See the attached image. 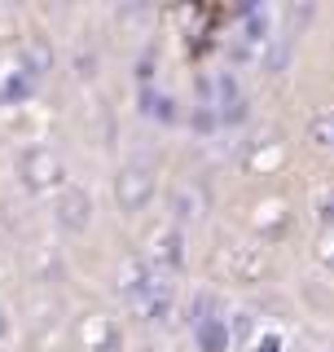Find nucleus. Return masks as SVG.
I'll return each mask as SVG.
<instances>
[{
    "instance_id": "8",
    "label": "nucleus",
    "mask_w": 334,
    "mask_h": 352,
    "mask_svg": "<svg viewBox=\"0 0 334 352\" xmlns=\"http://www.w3.org/2000/svg\"><path fill=\"white\" fill-rule=\"evenodd\" d=\"M194 339L203 352H229V322L216 313H203L194 317Z\"/></svg>"
},
{
    "instance_id": "3",
    "label": "nucleus",
    "mask_w": 334,
    "mask_h": 352,
    "mask_svg": "<svg viewBox=\"0 0 334 352\" xmlns=\"http://www.w3.org/2000/svg\"><path fill=\"white\" fill-rule=\"evenodd\" d=\"M93 212H97V203H93V194H88V185L80 181H66L58 194H53V220H58V229L62 234H88V225H93Z\"/></svg>"
},
{
    "instance_id": "12",
    "label": "nucleus",
    "mask_w": 334,
    "mask_h": 352,
    "mask_svg": "<svg viewBox=\"0 0 334 352\" xmlns=\"http://www.w3.org/2000/svg\"><path fill=\"white\" fill-rule=\"evenodd\" d=\"M313 220L326 234H334V185H326V190L313 194Z\"/></svg>"
},
{
    "instance_id": "7",
    "label": "nucleus",
    "mask_w": 334,
    "mask_h": 352,
    "mask_svg": "<svg viewBox=\"0 0 334 352\" xmlns=\"http://www.w3.org/2000/svg\"><path fill=\"white\" fill-rule=\"evenodd\" d=\"M119 344H124V330H119L115 317L93 313L84 322V348L88 352H119Z\"/></svg>"
},
{
    "instance_id": "15",
    "label": "nucleus",
    "mask_w": 334,
    "mask_h": 352,
    "mask_svg": "<svg viewBox=\"0 0 334 352\" xmlns=\"http://www.w3.org/2000/svg\"><path fill=\"white\" fill-rule=\"evenodd\" d=\"M141 352H159V348H141Z\"/></svg>"
},
{
    "instance_id": "14",
    "label": "nucleus",
    "mask_w": 334,
    "mask_h": 352,
    "mask_svg": "<svg viewBox=\"0 0 334 352\" xmlns=\"http://www.w3.org/2000/svg\"><path fill=\"white\" fill-rule=\"evenodd\" d=\"M9 330H14V322H9V308L0 304V344H5V339H9Z\"/></svg>"
},
{
    "instance_id": "5",
    "label": "nucleus",
    "mask_w": 334,
    "mask_h": 352,
    "mask_svg": "<svg viewBox=\"0 0 334 352\" xmlns=\"http://www.w3.org/2000/svg\"><path fill=\"white\" fill-rule=\"evenodd\" d=\"M53 62H58V53H53V44L44 36H27L18 44V71L27 75V80H44V75L53 71Z\"/></svg>"
},
{
    "instance_id": "1",
    "label": "nucleus",
    "mask_w": 334,
    "mask_h": 352,
    "mask_svg": "<svg viewBox=\"0 0 334 352\" xmlns=\"http://www.w3.org/2000/svg\"><path fill=\"white\" fill-rule=\"evenodd\" d=\"M14 176H18V185H22L31 198L58 194L62 185L71 181V172H66V159L49 146V141H27V146L18 150V159H14Z\"/></svg>"
},
{
    "instance_id": "6",
    "label": "nucleus",
    "mask_w": 334,
    "mask_h": 352,
    "mask_svg": "<svg viewBox=\"0 0 334 352\" xmlns=\"http://www.w3.org/2000/svg\"><path fill=\"white\" fill-rule=\"evenodd\" d=\"M229 273L238 282H264L269 278V256H264V247H251V242L229 247Z\"/></svg>"
},
{
    "instance_id": "2",
    "label": "nucleus",
    "mask_w": 334,
    "mask_h": 352,
    "mask_svg": "<svg viewBox=\"0 0 334 352\" xmlns=\"http://www.w3.org/2000/svg\"><path fill=\"white\" fill-rule=\"evenodd\" d=\"M110 190H115V207L124 216H141V212H150L154 194H159V172H154V163H146V159H128L124 168L115 172Z\"/></svg>"
},
{
    "instance_id": "10",
    "label": "nucleus",
    "mask_w": 334,
    "mask_h": 352,
    "mask_svg": "<svg viewBox=\"0 0 334 352\" xmlns=\"http://www.w3.org/2000/svg\"><path fill=\"white\" fill-rule=\"evenodd\" d=\"M141 115H150V119H159V124H176V110H172V97H163V93H154V88H141Z\"/></svg>"
},
{
    "instance_id": "4",
    "label": "nucleus",
    "mask_w": 334,
    "mask_h": 352,
    "mask_svg": "<svg viewBox=\"0 0 334 352\" xmlns=\"http://www.w3.org/2000/svg\"><path fill=\"white\" fill-rule=\"evenodd\" d=\"M146 264L154 273H181L185 269V234H181V225H163L159 234H154V242H150V256H146Z\"/></svg>"
},
{
    "instance_id": "13",
    "label": "nucleus",
    "mask_w": 334,
    "mask_h": 352,
    "mask_svg": "<svg viewBox=\"0 0 334 352\" xmlns=\"http://www.w3.org/2000/svg\"><path fill=\"white\" fill-rule=\"evenodd\" d=\"M313 256H317L321 269H330V273H334V234H326V238L317 242V251H313Z\"/></svg>"
},
{
    "instance_id": "9",
    "label": "nucleus",
    "mask_w": 334,
    "mask_h": 352,
    "mask_svg": "<svg viewBox=\"0 0 334 352\" xmlns=\"http://www.w3.org/2000/svg\"><path fill=\"white\" fill-rule=\"evenodd\" d=\"M304 141L313 150H334V106H321L304 124Z\"/></svg>"
},
{
    "instance_id": "11",
    "label": "nucleus",
    "mask_w": 334,
    "mask_h": 352,
    "mask_svg": "<svg viewBox=\"0 0 334 352\" xmlns=\"http://www.w3.org/2000/svg\"><path fill=\"white\" fill-rule=\"evenodd\" d=\"M31 93H36V80H27L18 66L5 75V84H0V102H27Z\"/></svg>"
}]
</instances>
